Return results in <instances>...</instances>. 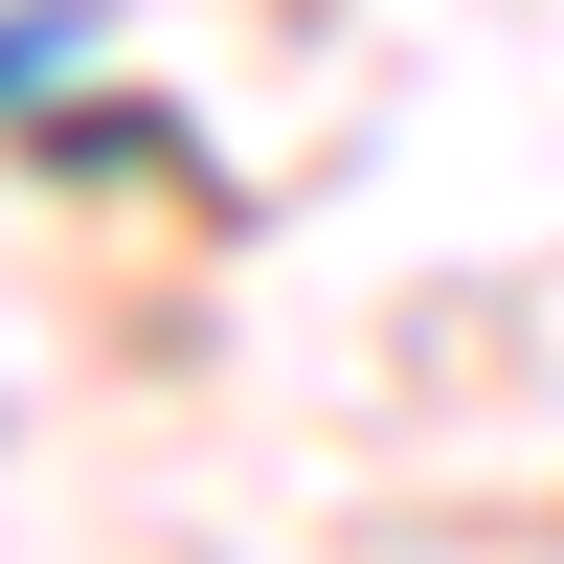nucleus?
Here are the masks:
<instances>
[{
    "mask_svg": "<svg viewBox=\"0 0 564 564\" xmlns=\"http://www.w3.org/2000/svg\"><path fill=\"white\" fill-rule=\"evenodd\" d=\"M68 45H90V23H68V0H45V23H0V90H23V68H68Z\"/></svg>",
    "mask_w": 564,
    "mask_h": 564,
    "instance_id": "f257e3e1",
    "label": "nucleus"
}]
</instances>
